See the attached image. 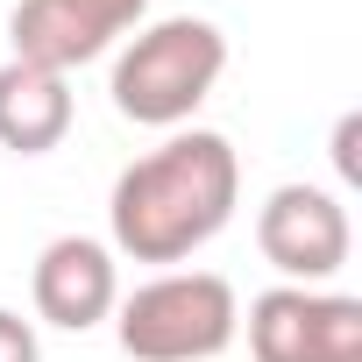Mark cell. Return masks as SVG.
<instances>
[{"instance_id":"1","label":"cell","mask_w":362,"mask_h":362,"mask_svg":"<svg viewBox=\"0 0 362 362\" xmlns=\"http://www.w3.org/2000/svg\"><path fill=\"white\" fill-rule=\"evenodd\" d=\"M242 192V163L228 149V135H177L156 156L128 163L114 185V242L135 263H177L199 242H214L235 214Z\"/></svg>"},{"instance_id":"11","label":"cell","mask_w":362,"mask_h":362,"mask_svg":"<svg viewBox=\"0 0 362 362\" xmlns=\"http://www.w3.org/2000/svg\"><path fill=\"white\" fill-rule=\"evenodd\" d=\"M78 8H86V15H100V22H107V29L121 36V29H128V22H135L142 8H149V0H78Z\"/></svg>"},{"instance_id":"2","label":"cell","mask_w":362,"mask_h":362,"mask_svg":"<svg viewBox=\"0 0 362 362\" xmlns=\"http://www.w3.org/2000/svg\"><path fill=\"white\" fill-rule=\"evenodd\" d=\"M221 64H228V36L214 22H192V15L156 22L114 64V107L128 121H142V128H170L214 93Z\"/></svg>"},{"instance_id":"5","label":"cell","mask_w":362,"mask_h":362,"mask_svg":"<svg viewBox=\"0 0 362 362\" xmlns=\"http://www.w3.org/2000/svg\"><path fill=\"white\" fill-rule=\"evenodd\" d=\"M256 242L284 277L313 284V277H334L348 263V214L320 185H284V192H270V206L256 221Z\"/></svg>"},{"instance_id":"3","label":"cell","mask_w":362,"mask_h":362,"mask_svg":"<svg viewBox=\"0 0 362 362\" xmlns=\"http://www.w3.org/2000/svg\"><path fill=\"white\" fill-rule=\"evenodd\" d=\"M235 341V284L214 270L156 277L121 305V348L135 362H206Z\"/></svg>"},{"instance_id":"4","label":"cell","mask_w":362,"mask_h":362,"mask_svg":"<svg viewBox=\"0 0 362 362\" xmlns=\"http://www.w3.org/2000/svg\"><path fill=\"white\" fill-rule=\"evenodd\" d=\"M256 362H362V298L263 291L249 305Z\"/></svg>"},{"instance_id":"10","label":"cell","mask_w":362,"mask_h":362,"mask_svg":"<svg viewBox=\"0 0 362 362\" xmlns=\"http://www.w3.org/2000/svg\"><path fill=\"white\" fill-rule=\"evenodd\" d=\"M355 142H362V121L348 114V121L334 128V163H341V177H348V185H355V177H362V156H355Z\"/></svg>"},{"instance_id":"8","label":"cell","mask_w":362,"mask_h":362,"mask_svg":"<svg viewBox=\"0 0 362 362\" xmlns=\"http://www.w3.org/2000/svg\"><path fill=\"white\" fill-rule=\"evenodd\" d=\"M64 128H71V86L57 71L0 64V142L22 156H43L64 142Z\"/></svg>"},{"instance_id":"7","label":"cell","mask_w":362,"mask_h":362,"mask_svg":"<svg viewBox=\"0 0 362 362\" xmlns=\"http://www.w3.org/2000/svg\"><path fill=\"white\" fill-rule=\"evenodd\" d=\"M114 43V29L100 15H86L78 0H22L15 8V64H36V71H71L86 57H100Z\"/></svg>"},{"instance_id":"9","label":"cell","mask_w":362,"mask_h":362,"mask_svg":"<svg viewBox=\"0 0 362 362\" xmlns=\"http://www.w3.org/2000/svg\"><path fill=\"white\" fill-rule=\"evenodd\" d=\"M0 362H36V334L15 313H0Z\"/></svg>"},{"instance_id":"6","label":"cell","mask_w":362,"mask_h":362,"mask_svg":"<svg viewBox=\"0 0 362 362\" xmlns=\"http://www.w3.org/2000/svg\"><path fill=\"white\" fill-rule=\"evenodd\" d=\"M107 305H114V263H107V249L86 242V235L50 242L43 263H36V313L50 327L86 334V327L107 320Z\"/></svg>"}]
</instances>
